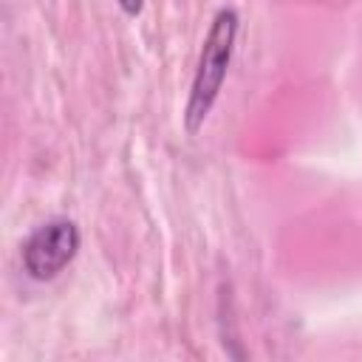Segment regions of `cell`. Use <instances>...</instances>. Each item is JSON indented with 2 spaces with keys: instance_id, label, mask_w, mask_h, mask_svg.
I'll list each match as a JSON object with an SVG mask.
<instances>
[{
  "instance_id": "cell-2",
  "label": "cell",
  "mask_w": 362,
  "mask_h": 362,
  "mask_svg": "<svg viewBox=\"0 0 362 362\" xmlns=\"http://www.w3.org/2000/svg\"><path fill=\"white\" fill-rule=\"evenodd\" d=\"M79 226L71 218L40 223L23 243V269L31 280H54L79 252Z\"/></svg>"
},
{
  "instance_id": "cell-3",
  "label": "cell",
  "mask_w": 362,
  "mask_h": 362,
  "mask_svg": "<svg viewBox=\"0 0 362 362\" xmlns=\"http://www.w3.org/2000/svg\"><path fill=\"white\" fill-rule=\"evenodd\" d=\"M116 6L127 14V17H139L141 14V6H144V0H116Z\"/></svg>"
},
{
  "instance_id": "cell-1",
  "label": "cell",
  "mask_w": 362,
  "mask_h": 362,
  "mask_svg": "<svg viewBox=\"0 0 362 362\" xmlns=\"http://www.w3.org/2000/svg\"><path fill=\"white\" fill-rule=\"evenodd\" d=\"M238 28H240V20H238L235 8H221L209 23V31L201 42L198 65L192 74L189 96L184 105V130L189 136H195L204 127V122L209 119V113L221 96V88L226 82V71H229V62L235 54Z\"/></svg>"
}]
</instances>
